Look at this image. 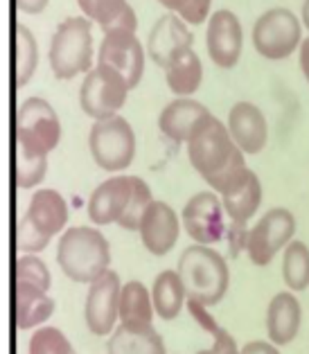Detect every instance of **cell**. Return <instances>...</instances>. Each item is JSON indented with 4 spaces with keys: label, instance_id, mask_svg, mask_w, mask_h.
I'll return each instance as SVG.
<instances>
[{
    "label": "cell",
    "instance_id": "6da1fadb",
    "mask_svg": "<svg viewBox=\"0 0 309 354\" xmlns=\"http://www.w3.org/2000/svg\"><path fill=\"white\" fill-rule=\"evenodd\" d=\"M185 147L190 165L214 192H219L239 171L248 167L246 153L233 140L228 124L212 113L199 124Z\"/></svg>",
    "mask_w": 309,
    "mask_h": 354
},
{
    "label": "cell",
    "instance_id": "7a4b0ae2",
    "mask_svg": "<svg viewBox=\"0 0 309 354\" xmlns=\"http://www.w3.org/2000/svg\"><path fill=\"white\" fill-rule=\"evenodd\" d=\"M153 201L147 180L133 174H113L93 189L88 198V219L95 226L118 223L129 232H138L142 214Z\"/></svg>",
    "mask_w": 309,
    "mask_h": 354
},
{
    "label": "cell",
    "instance_id": "3957f363",
    "mask_svg": "<svg viewBox=\"0 0 309 354\" xmlns=\"http://www.w3.org/2000/svg\"><path fill=\"white\" fill-rule=\"evenodd\" d=\"M57 264L73 282L91 284L111 271V244L95 226H71L59 237Z\"/></svg>",
    "mask_w": 309,
    "mask_h": 354
},
{
    "label": "cell",
    "instance_id": "277c9868",
    "mask_svg": "<svg viewBox=\"0 0 309 354\" xmlns=\"http://www.w3.org/2000/svg\"><path fill=\"white\" fill-rule=\"evenodd\" d=\"M48 62L53 75L62 82L86 75L97 66L93 23L86 16H68L57 25L50 39Z\"/></svg>",
    "mask_w": 309,
    "mask_h": 354
},
{
    "label": "cell",
    "instance_id": "5b68a950",
    "mask_svg": "<svg viewBox=\"0 0 309 354\" xmlns=\"http://www.w3.org/2000/svg\"><path fill=\"white\" fill-rule=\"evenodd\" d=\"M176 271L185 284L187 298L201 302L205 307L219 305L230 287V269L226 257L212 246H187L178 257Z\"/></svg>",
    "mask_w": 309,
    "mask_h": 354
},
{
    "label": "cell",
    "instance_id": "8992f818",
    "mask_svg": "<svg viewBox=\"0 0 309 354\" xmlns=\"http://www.w3.org/2000/svg\"><path fill=\"white\" fill-rule=\"evenodd\" d=\"M71 208H68L64 194L53 187L37 189L30 196L28 210L19 221V250L28 255H39L43 248L53 241V237L64 235Z\"/></svg>",
    "mask_w": 309,
    "mask_h": 354
},
{
    "label": "cell",
    "instance_id": "52a82bcc",
    "mask_svg": "<svg viewBox=\"0 0 309 354\" xmlns=\"http://www.w3.org/2000/svg\"><path fill=\"white\" fill-rule=\"evenodd\" d=\"M16 142L23 158H48L62 142V120L48 100L28 97L19 106Z\"/></svg>",
    "mask_w": 309,
    "mask_h": 354
},
{
    "label": "cell",
    "instance_id": "ba28073f",
    "mask_svg": "<svg viewBox=\"0 0 309 354\" xmlns=\"http://www.w3.org/2000/svg\"><path fill=\"white\" fill-rule=\"evenodd\" d=\"M135 131L122 115L95 120L88 131V151L100 169L122 174L135 158Z\"/></svg>",
    "mask_w": 309,
    "mask_h": 354
},
{
    "label": "cell",
    "instance_id": "9c48e42d",
    "mask_svg": "<svg viewBox=\"0 0 309 354\" xmlns=\"http://www.w3.org/2000/svg\"><path fill=\"white\" fill-rule=\"evenodd\" d=\"M303 43V21L287 7H271L253 25V48L262 59L282 62L298 53Z\"/></svg>",
    "mask_w": 309,
    "mask_h": 354
},
{
    "label": "cell",
    "instance_id": "30bf717a",
    "mask_svg": "<svg viewBox=\"0 0 309 354\" xmlns=\"http://www.w3.org/2000/svg\"><path fill=\"white\" fill-rule=\"evenodd\" d=\"M296 235V217L287 208H271L257 219L246 235V255L255 266H269Z\"/></svg>",
    "mask_w": 309,
    "mask_h": 354
},
{
    "label": "cell",
    "instance_id": "8fae6325",
    "mask_svg": "<svg viewBox=\"0 0 309 354\" xmlns=\"http://www.w3.org/2000/svg\"><path fill=\"white\" fill-rule=\"evenodd\" d=\"M131 86L120 73L109 66H95L84 75L79 86V106L88 118L104 120L120 115V109L127 104Z\"/></svg>",
    "mask_w": 309,
    "mask_h": 354
},
{
    "label": "cell",
    "instance_id": "7c38bea8",
    "mask_svg": "<svg viewBox=\"0 0 309 354\" xmlns=\"http://www.w3.org/2000/svg\"><path fill=\"white\" fill-rule=\"evenodd\" d=\"M183 230L194 244L214 246L226 237L228 217L221 203V196L214 189H203L190 196L181 212Z\"/></svg>",
    "mask_w": 309,
    "mask_h": 354
},
{
    "label": "cell",
    "instance_id": "4fadbf2b",
    "mask_svg": "<svg viewBox=\"0 0 309 354\" xmlns=\"http://www.w3.org/2000/svg\"><path fill=\"white\" fill-rule=\"evenodd\" d=\"M120 293L122 280L115 271H106L102 278L88 284L84 305V323L91 334L111 336L120 325Z\"/></svg>",
    "mask_w": 309,
    "mask_h": 354
},
{
    "label": "cell",
    "instance_id": "5bb4252c",
    "mask_svg": "<svg viewBox=\"0 0 309 354\" xmlns=\"http://www.w3.org/2000/svg\"><path fill=\"white\" fill-rule=\"evenodd\" d=\"M144 62H147V48H142L135 32H109L97 48V64L113 68L127 80V84L135 88L142 82Z\"/></svg>",
    "mask_w": 309,
    "mask_h": 354
},
{
    "label": "cell",
    "instance_id": "9a60e30c",
    "mask_svg": "<svg viewBox=\"0 0 309 354\" xmlns=\"http://www.w3.org/2000/svg\"><path fill=\"white\" fill-rule=\"evenodd\" d=\"M205 50L221 71H230L239 64L244 50V28L235 12L214 10L210 14L205 23Z\"/></svg>",
    "mask_w": 309,
    "mask_h": 354
},
{
    "label": "cell",
    "instance_id": "2e32d148",
    "mask_svg": "<svg viewBox=\"0 0 309 354\" xmlns=\"http://www.w3.org/2000/svg\"><path fill=\"white\" fill-rule=\"evenodd\" d=\"M183 221L169 203L153 198L147 212L142 214L138 235L144 250L153 257H165L169 250H174L181 237Z\"/></svg>",
    "mask_w": 309,
    "mask_h": 354
},
{
    "label": "cell",
    "instance_id": "e0dca14e",
    "mask_svg": "<svg viewBox=\"0 0 309 354\" xmlns=\"http://www.w3.org/2000/svg\"><path fill=\"white\" fill-rule=\"evenodd\" d=\"M194 46V34L183 19L176 14H162L160 19L153 23L147 39V55L158 68H165L174 62V59L190 50Z\"/></svg>",
    "mask_w": 309,
    "mask_h": 354
},
{
    "label": "cell",
    "instance_id": "ac0fdd59",
    "mask_svg": "<svg viewBox=\"0 0 309 354\" xmlns=\"http://www.w3.org/2000/svg\"><path fill=\"white\" fill-rule=\"evenodd\" d=\"M217 194L221 196V203H224L228 223L248 226V221L260 210L264 189H262L260 176H257L251 167H246L239 171L230 183L221 187Z\"/></svg>",
    "mask_w": 309,
    "mask_h": 354
},
{
    "label": "cell",
    "instance_id": "d6986e66",
    "mask_svg": "<svg viewBox=\"0 0 309 354\" xmlns=\"http://www.w3.org/2000/svg\"><path fill=\"white\" fill-rule=\"evenodd\" d=\"M228 131L233 140L242 149L246 156H255V153L264 151L269 142V122L262 109L253 104V102H237V104L228 111Z\"/></svg>",
    "mask_w": 309,
    "mask_h": 354
},
{
    "label": "cell",
    "instance_id": "ffe728a7",
    "mask_svg": "<svg viewBox=\"0 0 309 354\" xmlns=\"http://www.w3.org/2000/svg\"><path fill=\"white\" fill-rule=\"evenodd\" d=\"M210 115V111L199 100L192 97H174L169 104L160 111L158 129L167 140L176 145H187L192 133L199 129V124Z\"/></svg>",
    "mask_w": 309,
    "mask_h": 354
},
{
    "label": "cell",
    "instance_id": "44dd1931",
    "mask_svg": "<svg viewBox=\"0 0 309 354\" xmlns=\"http://www.w3.org/2000/svg\"><path fill=\"white\" fill-rule=\"evenodd\" d=\"M303 325V307L294 291H280L271 298L267 307V334L269 341L278 348H285L296 341Z\"/></svg>",
    "mask_w": 309,
    "mask_h": 354
},
{
    "label": "cell",
    "instance_id": "7402d4cb",
    "mask_svg": "<svg viewBox=\"0 0 309 354\" xmlns=\"http://www.w3.org/2000/svg\"><path fill=\"white\" fill-rule=\"evenodd\" d=\"M106 354H167V350L153 323H120L106 343Z\"/></svg>",
    "mask_w": 309,
    "mask_h": 354
},
{
    "label": "cell",
    "instance_id": "603a6c76",
    "mask_svg": "<svg viewBox=\"0 0 309 354\" xmlns=\"http://www.w3.org/2000/svg\"><path fill=\"white\" fill-rule=\"evenodd\" d=\"M82 16H86L97 28L109 32H135L138 30V16L129 5V0H77Z\"/></svg>",
    "mask_w": 309,
    "mask_h": 354
},
{
    "label": "cell",
    "instance_id": "cb8c5ba5",
    "mask_svg": "<svg viewBox=\"0 0 309 354\" xmlns=\"http://www.w3.org/2000/svg\"><path fill=\"white\" fill-rule=\"evenodd\" d=\"M57 309L55 298L50 291H43L32 284L16 282V316H19V330H37L53 318Z\"/></svg>",
    "mask_w": 309,
    "mask_h": 354
},
{
    "label": "cell",
    "instance_id": "d4e9b609",
    "mask_svg": "<svg viewBox=\"0 0 309 354\" xmlns=\"http://www.w3.org/2000/svg\"><path fill=\"white\" fill-rule=\"evenodd\" d=\"M153 309L160 321H176L181 312L187 307V291L176 269L160 271L151 284Z\"/></svg>",
    "mask_w": 309,
    "mask_h": 354
},
{
    "label": "cell",
    "instance_id": "484cf974",
    "mask_svg": "<svg viewBox=\"0 0 309 354\" xmlns=\"http://www.w3.org/2000/svg\"><path fill=\"white\" fill-rule=\"evenodd\" d=\"M165 82L176 97H192L203 82V62L194 48L185 50L165 68Z\"/></svg>",
    "mask_w": 309,
    "mask_h": 354
},
{
    "label": "cell",
    "instance_id": "4316f807",
    "mask_svg": "<svg viewBox=\"0 0 309 354\" xmlns=\"http://www.w3.org/2000/svg\"><path fill=\"white\" fill-rule=\"evenodd\" d=\"M156 309H153L151 289L140 280H129L122 284L120 293V323H144L151 325Z\"/></svg>",
    "mask_w": 309,
    "mask_h": 354
},
{
    "label": "cell",
    "instance_id": "83f0119b",
    "mask_svg": "<svg viewBox=\"0 0 309 354\" xmlns=\"http://www.w3.org/2000/svg\"><path fill=\"white\" fill-rule=\"evenodd\" d=\"M282 280L289 291H305L309 287V246L294 239L282 250Z\"/></svg>",
    "mask_w": 309,
    "mask_h": 354
},
{
    "label": "cell",
    "instance_id": "f1b7e54d",
    "mask_svg": "<svg viewBox=\"0 0 309 354\" xmlns=\"http://www.w3.org/2000/svg\"><path fill=\"white\" fill-rule=\"evenodd\" d=\"M187 309H190V314L196 318V323H199L203 330L212 336V345H210V348L199 350L196 354H239V352H242V348H237L235 336L230 334L228 330H224V327H221L210 316V312H208L210 307L201 305V302L187 300Z\"/></svg>",
    "mask_w": 309,
    "mask_h": 354
},
{
    "label": "cell",
    "instance_id": "f546056e",
    "mask_svg": "<svg viewBox=\"0 0 309 354\" xmlns=\"http://www.w3.org/2000/svg\"><path fill=\"white\" fill-rule=\"evenodd\" d=\"M39 68V43L25 25H16V86H28Z\"/></svg>",
    "mask_w": 309,
    "mask_h": 354
},
{
    "label": "cell",
    "instance_id": "4dcf8cb0",
    "mask_svg": "<svg viewBox=\"0 0 309 354\" xmlns=\"http://www.w3.org/2000/svg\"><path fill=\"white\" fill-rule=\"evenodd\" d=\"M28 354H75V348L59 327L41 325L28 343Z\"/></svg>",
    "mask_w": 309,
    "mask_h": 354
},
{
    "label": "cell",
    "instance_id": "1f68e13d",
    "mask_svg": "<svg viewBox=\"0 0 309 354\" xmlns=\"http://www.w3.org/2000/svg\"><path fill=\"white\" fill-rule=\"evenodd\" d=\"M16 282L32 284V287L50 291V287H53V275H50L48 264L39 255L21 253V257L16 260Z\"/></svg>",
    "mask_w": 309,
    "mask_h": 354
},
{
    "label": "cell",
    "instance_id": "d6a6232c",
    "mask_svg": "<svg viewBox=\"0 0 309 354\" xmlns=\"http://www.w3.org/2000/svg\"><path fill=\"white\" fill-rule=\"evenodd\" d=\"M169 14H176L187 25L208 23L212 14V0H158Z\"/></svg>",
    "mask_w": 309,
    "mask_h": 354
},
{
    "label": "cell",
    "instance_id": "836d02e7",
    "mask_svg": "<svg viewBox=\"0 0 309 354\" xmlns=\"http://www.w3.org/2000/svg\"><path fill=\"white\" fill-rule=\"evenodd\" d=\"M48 174V158H23L16 156V185L21 189H34Z\"/></svg>",
    "mask_w": 309,
    "mask_h": 354
},
{
    "label": "cell",
    "instance_id": "e575fe53",
    "mask_svg": "<svg viewBox=\"0 0 309 354\" xmlns=\"http://www.w3.org/2000/svg\"><path fill=\"white\" fill-rule=\"evenodd\" d=\"M242 354H282V352L271 341H248L242 348Z\"/></svg>",
    "mask_w": 309,
    "mask_h": 354
},
{
    "label": "cell",
    "instance_id": "d590c367",
    "mask_svg": "<svg viewBox=\"0 0 309 354\" xmlns=\"http://www.w3.org/2000/svg\"><path fill=\"white\" fill-rule=\"evenodd\" d=\"M48 3H50V0H16V7H19L23 14L37 16V14H41L43 10H46Z\"/></svg>",
    "mask_w": 309,
    "mask_h": 354
},
{
    "label": "cell",
    "instance_id": "8d00e7d4",
    "mask_svg": "<svg viewBox=\"0 0 309 354\" xmlns=\"http://www.w3.org/2000/svg\"><path fill=\"white\" fill-rule=\"evenodd\" d=\"M298 66H300L303 77L309 84V37H305L303 43H300V48H298Z\"/></svg>",
    "mask_w": 309,
    "mask_h": 354
},
{
    "label": "cell",
    "instance_id": "74e56055",
    "mask_svg": "<svg viewBox=\"0 0 309 354\" xmlns=\"http://www.w3.org/2000/svg\"><path fill=\"white\" fill-rule=\"evenodd\" d=\"M300 21H303V28L309 32V0L303 3V10H300Z\"/></svg>",
    "mask_w": 309,
    "mask_h": 354
},
{
    "label": "cell",
    "instance_id": "f35d334b",
    "mask_svg": "<svg viewBox=\"0 0 309 354\" xmlns=\"http://www.w3.org/2000/svg\"><path fill=\"white\" fill-rule=\"evenodd\" d=\"M239 354H242V352H239Z\"/></svg>",
    "mask_w": 309,
    "mask_h": 354
}]
</instances>
